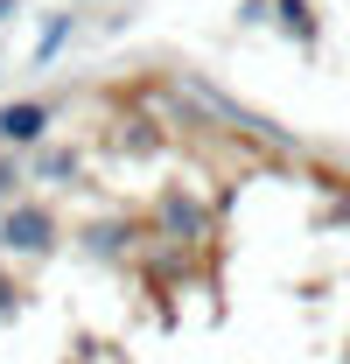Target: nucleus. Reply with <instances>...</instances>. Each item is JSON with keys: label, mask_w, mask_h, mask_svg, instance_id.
Masks as SVG:
<instances>
[{"label": "nucleus", "mask_w": 350, "mask_h": 364, "mask_svg": "<svg viewBox=\"0 0 350 364\" xmlns=\"http://www.w3.org/2000/svg\"><path fill=\"white\" fill-rule=\"evenodd\" d=\"M112 147H120V154H154V147H161V127H154V119H120Z\"/></svg>", "instance_id": "obj_7"}, {"label": "nucleus", "mask_w": 350, "mask_h": 364, "mask_svg": "<svg viewBox=\"0 0 350 364\" xmlns=\"http://www.w3.org/2000/svg\"><path fill=\"white\" fill-rule=\"evenodd\" d=\"M28 301H36L28 280H21L14 267H0V322H21V316H28Z\"/></svg>", "instance_id": "obj_9"}, {"label": "nucleus", "mask_w": 350, "mask_h": 364, "mask_svg": "<svg viewBox=\"0 0 350 364\" xmlns=\"http://www.w3.org/2000/svg\"><path fill=\"white\" fill-rule=\"evenodd\" d=\"M140 231L161 245H196V238H211V203L196 196V182H161L154 203L140 210Z\"/></svg>", "instance_id": "obj_2"}, {"label": "nucleus", "mask_w": 350, "mask_h": 364, "mask_svg": "<svg viewBox=\"0 0 350 364\" xmlns=\"http://www.w3.org/2000/svg\"><path fill=\"white\" fill-rule=\"evenodd\" d=\"M14 14H21V0H0V21H14Z\"/></svg>", "instance_id": "obj_11"}, {"label": "nucleus", "mask_w": 350, "mask_h": 364, "mask_svg": "<svg viewBox=\"0 0 350 364\" xmlns=\"http://www.w3.org/2000/svg\"><path fill=\"white\" fill-rule=\"evenodd\" d=\"M49 127H56V98H7L0 105V147H14V154L43 147Z\"/></svg>", "instance_id": "obj_4"}, {"label": "nucleus", "mask_w": 350, "mask_h": 364, "mask_svg": "<svg viewBox=\"0 0 350 364\" xmlns=\"http://www.w3.org/2000/svg\"><path fill=\"white\" fill-rule=\"evenodd\" d=\"M63 245H70V225H63V210H56L49 196H14V203L0 210V259L43 267Z\"/></svg>", "instance_id": "obj_1"}, {"label": "nucleus", "mask_w": 350, "mask_h": 364, "mask_svg": "<svg viewBox=\"0 0 350 364\" xmlns=\"http://www.w3.org/2000/svg\"><path fill=\"white\" fill-rule=\"evenodd\" d=\"M63 364H85V358H78V350H70V358H63Z\"/></svg>", "instance_id": "obj_12"}, {"label": "nucleus", "mask_w": 350, "mask_h": 364, "mask_svg": "<svg viewBox=\"0 0 350 364\" xmlns=\"http://www.w3.org/2000/svg\"><path fill=\"white\" fill-rule=\"evenodd\" d=\"M0 63H7V56H0Z\"/></svg>", "instance_id": "obj_13"}, {"label": "nucleus", "mask_w": 350, "mask_h": 364, "mask_svg": "<svg viewBox=\"0 0 350 364\" xmlns=\"http://www.w3.org/2000/svg\"><path fill=\"white\" fill-rule=\"evenodd\" d=\"M70 176H85V147H63V140H43V147H28V182H49V189H63Z\"/></svg>", "instance_id": "obj_5"}, {"label": "nucleus", "mask_w": 350, "mask_h": 364, "mask_svg": "<svg viewBox=\"0 0 350 364\" xmlns=\"http://www.w3.org/2000/svg\"><path fill=\"white\" fill-rule=\"evenodd\" d=\"M70 28H78V14H70V7H56V14L43 21V36H36V63H49L56 49L70 43Z\"/></svg>", "instance_id": "obj_10"}, {"label": "nucleus", "mask_w": 350, "mask_h": 364, "mask_svg": "<svg viewBox=\"0 0 350 364\" xmlns=\"http://www.w3.org/2000/svg\"><path fill=\"white\" fill-rule=\"evenodd\" d=\"M14 196H28V154H14V147H0V210H7Z\"/></svg>", "instance_id": "obj_8"}, {"label": "nucleus", "mask_w": 350, "mask_h": 364, "mask_svg": "<svg viewBox=\"0 0 350 364\" xmlns=\"http://www.w3.org/2000/svg\"><path fill=\"white\" fill-rule=\"evenodd\" d=\"M70 245L85 252L91 267H127L140 252V210H98V218H85L70 231Z\"/></svg>", "instance_id": "obj_3"}, {"label": "nucleus", "mask_w": 350, "mask_h": 364, "mask_svg": "<svg viewBox=\"0 0 350 364\" xmlns=\"http://www.w3.org/2000/svg\"><path fill=\"white\" fill-rule=\"evenodd\" d=\"M266 21H280L302 49H315V7L308 0H266Z\"/></svg>", "instance_id": "obj_6"}]
</instances>
